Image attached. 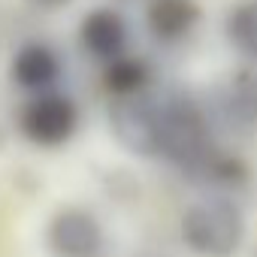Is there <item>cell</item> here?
<instances>
[{"label":"cell","mask_w":257,"mask_h":257,"mask_svg":"<svg viewBox=\"0 0 257 257\" xmlns=\"http://www.w3.org/2000/svg\"><path fill=\"white\" fill-rule=\"evenodd\" d=\"M218 146L212 140L209 112L191 94L164 91L161 94V158H167L182 170V176H188Z\"/></svg>","instance_id":"cell-1"},{"label":"cell","mask_w":257,"mask_h":257,"mask_svg":"<svg viewBox=\"0 0 257 257\" xmlns=\"http://www.w3.org/2000/svg\"><path fill=\"white\" fill-rule=\"evenodd\" d=\"M200 19V7L194 0H149L146 25L149 34L161 43H179L185 40Z\"/></svg>","instance_id":"cell-9"},{"label":"cell","mask_w":257,"mask_h":257,"mask_svg":"<svg viewBox=\"0 0 257 257\" xmlns=\"http://www.w3.org/2000/svg\"><path fill=\"white\" fill-rule=\"evenodd\" d=\"M19 127L28 143L40 146V149H58L64 143H70V137L79 127V109L76 103L61 94V91H46V94H34L19 115Z\"/></svg>","instance_id":"cell-4"},{"label":"cell","mask_w":257,"mask_h":257,"mask_svg":"<svg viewBox=\"0 0 257 257\" xmlns=\"http://www.w3.org/2000/svg\"><path fill=\"white\" fill-rule=\"evenodd\" d=\"M224 31H227L230 46L242 58L257 64V0H242L239 7H233Z\"/></svg>","instance_id":"cell-12"},{"label":"cell","mask_w":257,"mask_h":257,"mask_svg":"<svg viewBox=\"0 0 257 257\" xmlns=\"http://www.w3.org/2000/svg\"><path fill=\"white\" fill-rule=\"evenodd\" d=\"M79 40L85 46L88 55H94L97 61L109 64L115 58L124 55V46H127V25L124 19L115 13V10H91L82 25H79Z\"/></svg>","instance_id":"cell-8"},{"label":"cell","mask_w":257,"mask_h":257,"mask_svg":"<svg viewBox=\"0 0 257 257\" xmlns=\"http://www.w3.org/2000/svg\"><path fill=\"white\" fill-rule=\"evenodd\" d=\"M31 4H37V7H46V10H58V7H67L70 0H31Z\"/></svg>","instance_id":"cell-13"},{"label":"cell","mask_w":257,"mask_h":257,"mask_svg":"<svg viewBox=\"0 0 257 257\" xmlns=\"http://www.w3.org/2000/svg\"><path fill=\"white\" fill-rule=\"evenodd\" d=\"M212 118L236 134L257 131V73H233L215 94V112H209V121Z\"/></svg>","instance_id":"cell-6"},{"label":"cell","mask_w":257,"mask_h":257,"mask_svg":"<svg viewBox=\"0 0 257 257\" xmlns=\"http://www.w3.org/2000/svg\"><path fill=\"white\" fill-rule=\"evenodd\" d=\"M245 239L242 209L221 194H206L182 215V242L200 257H233Z\"/></svg>","instance_id":"cell-2"},{"label":"cell","mask_w":257,"mask_h":257,"mask_svg":"<svg viewBox=\"0 0 257 257\" xmlns=\"http://www.w3.org/2000/svg\"><path fill=\"white\" fill-rule=\"evenodd\" d=\"M10 76L31 97L34 94H46V91H55V82L61 76V61L46 43H25L13 55Z\"/></svg>","instance_id":"cell-7"},{"label":"cell","mask_w":257,"mask_h":257,"mask_svg":"<svg viewBox=\"0 0 257 257\" xmlns=\"http://www.w3.org/2000/svg\"><path fill=\"white\" fill-rule=\"evenodd\" d=\"M149 82H152V73H149L146 61H140V58L121 55V58L109 61L106 70H103V85L115 94V100L149 91Z\"/></svg>","instance_id":"cell-11"},{"label":"cell","mask_w":257,"mask_h":257,"mask_svg":"<svg viewBox=\"0 0 257 257\" xmlns=\"http://www.w3.org/2000/svg\"><path fill=\"white\" fill-rule=\"evenodd\" d=\"M185 179H191L194 185L206 188L209 194H221L227 197V191H236L248 182V167L242 158L224 152V149H215L200 167H194Z\"/></svg>","instance_id":"cell-10"},{"label":"cell","mask_w":257,"mask_h":257,"mask_svg":"<svg viewBox=\"0 0 257 257\" xmlns=\"http://www.w3.org/2000/svg\"><path fill=\"white\" fill-rule=\"evenodd\" d=\"M46 248L52 257H103L106 233L94 212L82 206H64L49 218Z\"/></svg>","instance_id":"cell-5"},{"label":"cell","mask_w":257,"mask_h":257,"mask_svg":"<svg viewBox=\"0 0 257 257\" xmlns=\"http://www.w3.org/2000/svg\"><path fill=\"white\" fill-rule=\"evenodd\" d=\"M115 140L140 158H161V94L143 91L118 97L109 109Z\"/></svg>","instance_id":"cell-3"}]
</instances>
